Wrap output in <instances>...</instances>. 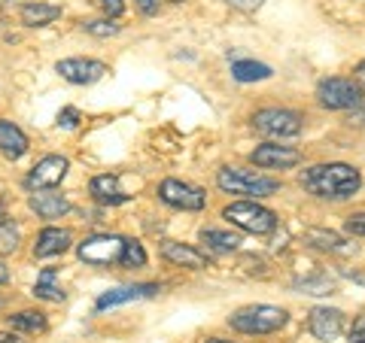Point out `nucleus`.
Wrapping results in <instances>:
<instances>
[{"label":"nucleus","mask_w":365,"mask_h":343,"mask_svg":"<svg viewBox=\"0 0 365 343\" xmlns=\"http://www.w3.org/2000/svg\"><path fill=\"white\" fill-rule=\"evenodd\" d=\"M302 189L311 191L314 198H323V201H347L359 191L362 186V174L353 164H314L307 167L304 174L299 176Z\"/></svg>","instance_id":"nucleus-1"},{"label":"nucleus","mask_w":365,"mask_h":343,"mask_svg":"<svg viewBox=\"0 0 365 343\" xmlns=\"http://www.w3.org/2000/svg\"><path fill=\"white\" fill-rule=\"evenodd\" d=\"M289 322V313L283 307H271V304H253V307H241L228 316V325L241 334H274Z\"/></svg>","instance_id":"nucleus-2"},{"label":"nucleus","mask_w":365,"mask_h":343,"mask_svg":"<svg viewBox=\"0 0 365 343\" xmlns=\"http://www.w3.org/2000/svg\"><path fill=\"white\" fill-rule=\"evenodd\" d=\"M216 186L228 194H247V198H268L280 189L277 179H268L256 174V170H241V167H222L216 174Z\"/></svg>","instance_id":"nucleus-3"},{"label":"nucleus","mask_w":365,"mask_h":343,"mask_svg":"<svg viewBox=\"0 0 365 343\" xmlns=\"http://www.w3.org/2000/svg\"><path fill=\"white\" fill-rule=\"evenodd\" d=\"M222 216L235 228H241L247 234H271L277 228V216H274L268 207H262L256 201H235L222 210Z\"/></svg>","instance_id":"nucleus-4"},{"label":"nucleus","mask_w":365,"mask_h":343,"mask_svg":"<svg viewBox=\"0 0 365 343\" xmlns=\"http://www.w3.org/2000/svg\"><path fill=\"white\" fill-rule=\"evenodd\" d=\"M317 100L326 110H356L362 107V85L356 79L329 76L317 85Z\"/></svg>","instance_id":"nucleus-5"},{"label":"nucleus","mask_w":365,"mask_h":343,"mask_svg":"<svg viewBox=\"0 0 365 343\" xmlns=\"http://www.w3.org/2000/svg\"><path fill=\"white\" fill-rule=\"evenodd\" d=\"M253 128L265 137H274V140H283V137H299L304 131V119L295 110H280V107H268L259 110L253 116Z\"/></svg>","instance_id":"nucleus-6"},{"label":"nucleus","mask_w":365,"mask_h":343,"mask_svg":"<svg viewBox=\"0 0 365 343\" xmlns=\"http://www.w3.org/2000/svg\"><path fill=\"white\" fill-rule=\"evenodd\" d=\"M122 249H125V240L119 234H95V237H86L83 243L76 246V255L83 258L86 265L107 268L122 258Z\"/></svg>","instance_id":"nucleus-7"},{"label":"nucleus","mask_w":365,"mask_h":343,"mask_svg":"<svg viewBox=\"0 0 365 343\" xmlns=\"http://www.w3.org/2000/svg\"><path fill=\"white\" fill-rule=\"evenodd\" d=\"M67 167H71V162H67L64 155H46V158H40V162L31 167V174L25 176V189L43 191V189L61 186V179L67 176Z\"/></svg>","instance_id":"nucleus-8"},{"label":"nucleus","mask_w":365,"mask_h":343,"mask_svg":"<svg viewBox=\"0 0 365 343\" xmlns=\"http://www.w3.org/2000/svg\"><path fill=\"white\" fill-rule=\"evenodd\" d=\"M158 198L168 207H177V210H204V204H207V194L201 189L189 186V182H180V179H165L158 186Z\"/></svg>","instance_id":"nucleus-9"},{"label":"nucleus","mask_w":365,"mask_h":343,"mask_svg":"<svg viewBox=\"0 0 365 343\" xmlns=\"http://www.w3.org/2000/svg\"><path fill=\"white\" fill-rule=\"evenodd\" d=\"M307 331L323 340V343H332L341 337V331H344V313L335 310V307H314L311 313H307Z\"/></svg>","instance_id":"nucleus-10"},{"label":"nucleus","mask_w":365,"mask_h":343,"mask_svg":"<svg viewBox=\"0 0 365 343\" xmlns=\"http://www.w3.org/2000/svg\"><path fill=\"white\" fill-rule=\"evenodd\" d=\"M55 70H58L61 79H67L71 85H91L107 73V64L95 61V58H64V61L55 64Z\"/></svg>","instance_id":"nucleus-11"},{"label":"nucleus","mask_w":365,"mask_h":343,"mask_svg":"<svg viewBox=\"0 0 365 343\" xmlns=\"http://www.w3.org/2000/svg\"><path fill=\"white\" fill-rule=\"evenodd\" d=\"M162 292L158 283H134V285H119V289H107L101 298L95 301V310H110L119 304H131V301H143V298H155Z\"/></svg>","instance_id":"nucleus-12"},{"label":"nucleus","mask_w":365,"mask_h":343,"mask_svg":"<svg viewBox=\"0 0 365 343\" xmlns=\"http://www.w3.org/2000/svg\"><path fill=\"white\" fill-rule=\"evenodd\" d=\"M250 162L256 167H268V170H287L302 162V152L292 146H277V143H262L250 152Z\"/></svg>","instance_id":"nucleus-13"},{"label":"nucleus","mask_w":365,"mask_h":343,"mask_svg":"<svg viewBox=\"0 0 365 343\" xmlns=\"http://www.w3.org/2000/svg\"><path fill=\"white\" fill-rule=\"evenodd\" d=\"M162 255L170 261V265L189 268V270H204L210 265L207 255H204L201 249L189 246V243H180V240H165V243H162Z\"/></svg>","instance_id":"nucleus-14"},{"label":"nucleus","mask_w":365,"mask_h":343,"mask_svg":"<svg viewBox=\"0 0 365 343\" xmlns=\"http://www.w3.org/2000/svg\"><path fill=\"white\" fill-rule=\"evenodd\" d=\"M73 243V234L67 228H43L34 240V255L37 258H52V255H61L67 253Z\"/></svg>","instance_id":"nucleus-15"},{"label":"nucleus","mask_w":365,"mask_h":343,"mask_svg":"<svg viewBox=\"0 0 365 343\" xmlns=\"http://www.w3.org/2000/svg\"><path fill=\"white\" fill-rule=\"evenodd\" d=\"M28 207L40 216V219H58L71 210V201L64 198V194H55V191H34L28 198Z\"/></svg>","instance_id":"nucleus-16"},{"label":"nucleus","mask_w":365,"mask_h":343,"mask_svg":"<svg viewBox=\"0 0 365 343\" xmlns=\"http://www.w3.org/2000/svg\"><path fill=\"white\" fill-rule=\"evenodd\" d=\"M0 152H4L6 158H13V162L28 152L25 131H21L19 125H13L9 119H0Z\"/></svg>","instance_id":"nucleus-17"},{"label":"nucleus","mask_w":365,"mask_h":343,"mask_svg":"<svg viewBox=\"0 0 365 343\" xmlns=\"http://www.w3.org/2000/svg\"><path fill=\"white\" fill-rule=\"evenodd\" d=\"M88 189H91V198H95L98 204H107V207H119V204L128 201V194L119 191V176H113V174L95 176Z\"/></svg>","instance_id":"nucleus-18"},{"label":"nucleus","mask_w":365,"mask_h":343,"mask_svg":"<svg viewBox=\"0 0 365 343\" xmlns=\"http://www.w3.org/2000/svg\"><path fill=\"white\" fill-rule=\"evenodd\" d=\"M58 16H61V6H55V4L28 0V4L21 6V25L25 28H46V25H52Z\"/></svg>","instance_id":"nucleus-19"},{"label":"nucleus","mask_w":365,"mask_h":343,"mask_svg":"<svg viewBox=\"0 0 365 343\" xmlns=\"http://www.w3.org/2000/svg\"><path fill=\"white\" fill-rule=\"evenodd\" d=\"M304 243L314 246V249H323V253H347V243L344 237L335 234V231H326V228H307L304 231Z\"/></svg>","instance_id":"nucleus-20"},{"label":"nucleus","mask_w":365,"mask_h":343,"mask_svg":"<svg viewBox=\"0 0 365 343\" xmlns=\"http://www.w3.org/2000/svg\"><path fill=\"white\" fill-rule=\"evenodd\" d=\"M34 295H37V298H43V301L61 304V301L67 298V292L58 285V270H55V268H46L40 277H37V283H34Z\"/></svg>","instance_id":"nucleus-21"},{"label":"nucleus","mask_w":365,"mask_h":343,"mask_svg":"<svg viewBox=\"0 0 365 343\" xmlns=\"http://www.w3.org/2000/svg\"><path fill=\"white\" fill-rule=\"evenodd\" d=\"M232 76L237 79V83H262V79H271L274 70L268 64H262V61H235L232 64Z\"/></svg>","instance_id":"nucleus-22"},{"label":"nucleus","mask_w":365,"mask_h":343,"mask_svg":"<svg viewBox=\"0 0 365 343\" xmlns=\"http://www.w3.org/2000/svg\"><path fill=\"white\" fill-rule=\"evenodd\" d=\"M9 328L13 331H28V334H43L49 322L40 310H21V313H13L9 316Z\"/></svg>","instance_id":"nucleus-23"},{"label":"nucleus","mask_w":365,"mask_h":343,"mask_svg":"<svg viewBox=\"0 0 365 343\" xmlns=\"http://www.w3.org/2000/svg\"><path fill=\"white\" fill-rule=\"evenodd\" d=\"M201 243H207L213 253H237L241 237L228 234V231H216V228H204V231H201Z\"/></svg>","instance_id":"nucleus-24"},{"label":"nucleus","mask_w":365,"mask_h":343,"mask_svg":"<svg viewBox=\"0 0 365 343\" xmlns=\"http://www.w3.org/2000/svg\"><path fill=\"white\" fill-rule=\"evenodd\" d=\"M295 289H302L304 295H332L335 292V283L326 277V273H317V277H304L295 283Z\"/></svg>","instance_id":"nucleus-25"},{"label":"nucleus","mask_w":365,"mask_h":343,"mask_svg":"<svg viewBox=\"0 0 365 343\" xmlns=\"http://www.w3.org/2000/svg\"><path fill=\"white\" fill-rule=\"evenodd\" d=\"M19 228L13 222H6L4 216H0V255H13L19 249Z\"/></svg>","instance_id":"nucleus-26"},{"label":"nucleus","mask_w":365,"mask_h":343,"mask_svg":"<svg viewBox=\"0 0 365 343\" xmlns=\"http://www.w3.org/2000/svg\"><path fill=\"white\" fill-rule=\"evenodd\" d=\"M119 265H125V268H143L146 265V249H143V243H137V240H125V249H122Z\"/></svg>","instance_id":"nucleus-27"},{"label":"nucleus","mask_w":365,"mask_h":343,"mask_svg":"<svg viewBox=\"0 0 365 343\" xmlns=\"http://www.w3.org/2000/svg\"><path fill=\"white\" fill-rule=\"evenodd\" d=\"M83 28L91 33V37H113V33H119V25L110 19H95V21H83Z\"/></svg>","instance_id":"nucleus-28"},{"label":"nucleus","mask_w":365,"mask_h":343,"mask_svg":"<svg viewBox=\"0 0 365 343\" xmlns=\"http://www.w3.org/2000/svg\"><path fill=\"white\" fill-rule=\"evenodd\" d=\"M344 228L353 237H365V213H350L344 219Z\"/></svg>","instance_id":"nucleus-29"},{"label":"nucleus","mask_w":365,"mask_h":343,"mask_svg":"<svg viewBox=\"0 0 365 343\" xmlns=\"http://www.w3.org/2000/svg\"><path fill=\"white\" fill-rule=\"evenodd\" d=\"M350 343H365V313L353 319V325H350Z\"/></svg>","instance_id":"nucleus-30"},{"label":"nucleus","mask_w":365,"mask_h":343,"mask_svg":"<svg viewBox=\"0 0 365 343\" xmlns=\"http://www.w3.org/2000/svg\"><path fill=\"white\" fill-rule=\"evenodd\" d=\"M58 125H61V128H76V125H79V110L64 107V110L58 112Z\"/></svg>","instance_id":"nucleus-31"},{"label":"nucleus","mask_w":365,"mask_h":343,"mask_svg":"<svg viewBox=\"0 0 365 343\" xmlns=\"http://www.w3.org/2000/svg\"><path fill=\"white\" fill-rule=\"evenodd\" d=\"M228 6H235V9H241V13H256V9L265 4V0H225Z\"/></svg>","instance_id":"nucleus-32"},{"label":"nucleus","mask_w":365,"mask_h":343,"mask_svg":"<svg viewBox=\"0 0 365 343\" xmlns=\"http://www.w3.org/2000/svg\"><path fill=\"white\" fill-rule=\"evenodd\" d=\"M101 6H104V13H107V16H122L125 0H101Z\"/></svg>","instance_id":"nucleus-33"},{"label":"nucleus","mask_w":365,"mask_h":343,"mask_svg":"<svg viewBox=\"0 0 365 343\" xmlns=\"http://www.w3.org/2000/svg\"><path fill=\"white\" fill-rule=\"evenodd\" d=\"M137 9H140L143 16H155L158 13V0H134Z\"/></svg>","instance_id":"nucleus-34"},{"label":"nucleus","mask_w":365,"mask_h":343,"mask_svg":"<svg viewBox=\"0 0 365 343\" xmlns=\"http://www.w3.org/2000/svg\"><path fill=\"white\" fill-rule=\"evenodd\" d=\"M353 73H356V83H359V85H365V61H359V64H356V70H353Z\"/></svg>","instance_id":"nucleus-35"},{"label":"nucleus","mask_w":365,"mask_h":343,"mask_svg":"<svg viewBox=\"0 0 365 343\" xmlns=\"http://www.w3.org/2000/svg\"><path fill=\"white\" fill-rule=\"evenodd\" d=\"M0 343H21L19 334H0Z\"/></svg>","instance_id":"nucleus-36"},{"label":"nucleus","mask_w":365,"mask_h":343,"mask_svg":"<svg viewBox=\"0 0 365 343\" xmlns=\"http://www.w3.org/2000/svg\"><path fill=\"white\" fill-rule=\"evenodd\" d=\"M6 280H9V268L0 261V283H6Z\"/></svg>","instance_id":"nucleus-37"},{"label":"nucleus","mask_w":365,"mask_h":343,"mask_svg":"<svg viewBox=\"0 0 365 343\" xmlns=\"http://www.w3.org/2000/svg\"><path fill=\"white\" fill-rule=\"evenodd\" d=\"M204 343H232V340H222V337H210V340H204Z\"/></svg>","instance_id":"nucleus-38"},{"label":"nucleus","mask_w":365,"mask_h":343,"mask_svg":"<svg viewBox=\"0 0 365 343\" xmlns=\"http://www.w3.org/2000/svg\"><path fill=\"white\" fill-rule=\"evenodd\" d=\"M0 216H4V198H0Z\"/></svg>","instance_id":"nucleus-39"},{"label":"nucleus","mask_w":365,"mask_h":343,"mask_svg":"<svg viewBox=\"0 0 365 343\" xmlns=\"http://www.w3.org/2000/svg\"><path fill=\"white\" fill-rule=\"evenodd\" d=\"M168 4H182V0H168Z\"/></svg>","instance_id":"nucleus-40"},{"label":"nucleus","mask_w":365,"mask_h":343,"mask_svg":"<svg viewBox=\"0 0 365 343\" xmlns=\"http://www.w3.org/2000/svg\"><path fill=\"white\" fill-rule=\"evenodd\" d=\"M0 4H9V0H0Z\"/></svg>","instance_id":"nucleus-41"}]
</instances>
